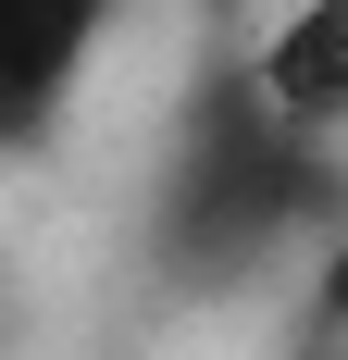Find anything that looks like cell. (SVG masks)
Returning a JSON list of instances; mask_svg holds the SVG:
<instances>
[{
    "label": "cell",
    "mask_w": 348,
    "mask_h": 360,
    "mask_svg": "<svg viewBox=\"0 0 348 360\" xmlns=\"http://www.w3.org/2000/svg\"><path fill=\"white\" fill-rule=\"evenodd\" d=\"M348 224V149L299 137L261 75H249V37H224L187 87L162 137V174H149V261H162L174 298H237L261 286L274 261L323 249Z\"/></svg>",
    "instance_id": "cell-1"
},
{
    "label": "cell",
    "mask_w": 348,
    "mask_h": 360,
    "mask_svg": "<svg viewBox=\"0 0 348 360\" xmlns=\"http://www.w3.org/2000/svg\"><path fill=\"white\" fill-rule=\"evenodd\" d=\"M125 0H0V162H25L100 75Z\"/></svg>",
    "instance_id": "cell-2"
},
{
    "label": "cell",
    "mask_w": 348,
    "mask_h": 360,
    "mask_svg": "<svg viewBox=\"0 0 348 360\" xmlns=\"http://www.w3.org/2000/svg\"><path fill=\"white\" fill-rule=\"evenodd\" d=\"M249 75H261V100H274L299 137L336 149L348 137V0H286L274 25L249 37Z\"/></svg>",
    "instance_id": "cell-3"
},
{
    "label": "cell",
    "mask_w": 348,
    "mask_h": 360,
    "mask_svg": "<svg viewBox=\"0 0 348 360\" xmlns=\"http://www.w3.org/2000/svg\"><path fill=\"white\" fill-rule=\"evenodd\" d=\"M299 360H348V236H323V274L299 298Z\"/></svg>",
    "instance_id": "cell-4"
}]
</instances>
